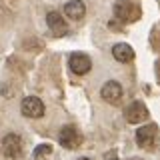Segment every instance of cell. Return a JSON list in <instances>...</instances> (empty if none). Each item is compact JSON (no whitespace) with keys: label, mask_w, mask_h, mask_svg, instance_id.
<instances>
[{"label":"cell","mask_w":160,"mask_h":160,"mask_svg":"<svg viewBox=\"0 0 160 160\" xmlns=\"http://www.w3.org/2000/svg\"><path fill=\"white\" fill-rule=\"evenodd\" d=\"M114 16L120 22H134L140 18V6L134 0H118L114 4Z\"/></svg>","instance_id":"6da1fadb"},{"label":"cell","mask_w":160,"mask_h":160,"mask_svg":"<svg viewBox=\"0 0 160 160\" xmlns=\"http://www.w3.org/2000/svg\"><path fill=\"white\" fill-rule=\"evenodd\" d=\"M136 142L140 148L144 150H152L158 142V126L156 124H146V126H140L136 130Z\"/></svg>","instance_id":"7a4b0ae2"},{"label":"cell","mask_w":160,"mask_h":160,"mask_svg":"<svg viewBox=\"0 0 160 160\" xmlns=\"http://www.w3.org/2000/svg\"><path fill=\"white\" fill-rule=\"evenodd\" d=\"M124 118H126V122L130 124H138V122H144V120L148 118V108L144 102H140V100H136V102L128 104L126 110H124Z\"/></svg>","instance_id":"3957f363"},{"label":"cell","mask_w":160,"mask_h":160,"mask_svg":"<svg viewBox=\"0 0 160 160\" xmlns=\"http://www.w3.org/2000/svg\"><path fill=\"white\" fill-rule=\"evenodd\" d=\"M58 140H60V144H62L64 148L74 150V148H78L80 144H82V134H80L74 126H64L60 130V134H58Z\"/></svg>","instance_id":"277c9868"},{"label":"cell","mask_w":160,"mask_h":160,"mask_svg":"<svg viewBox=\"0 0 160 160\" xmlns=\"http://www.w3.org/2000/svg\"><path fill=\"white\" fill-rule=\"evenodd\" d=\"M68 66H70V70H72L74 74L82 76V74L90 72V68H92V62H90V58L86 56V54L74 52V54H70V58H68Z\"/></svg>","instance_id":"5b68a950"},{"label":"cell","mask_w":160,"mask_h":160,"mask_svg":"<svg viewBox=\"0 0 160 160\" xmlns=\"http://www.w3.org/2000/svg\"><path fill=\"white\" fill-rule=\"evenodd\" d=\"M2 152L8 158H18L22 154V138L18 134H6L2 140Z\"/></svg>","instance_id":"8992f818"},{"label":"cell","mask_w":160,"mask_h":160,"mask_svg":"<svg viewBox=\"0 0 160 160\" xmlns=\"http://www.w3.org/2000/svg\"><path fill=\"white\" fill-rule=\"evenodd\" d=\"M22 114L28 118H40L44 114V102L36 96H26L22 100Z\"/></svg>","instance_id":"52a82bcc"},{"label":"cell","mask_w":160,"mask_h":160,"mask_svg":"<svg viewBox=\"0 0 160 160\" xmlns=\"http://www.w3.org/2000/svg\"><path fill=\"white\" fill-rule=\"evenodd\" d=\"M100 94H102V98L108 104H118L120 98H122V86H120L116 80H108L102 86V90H100Z\"/></svg>","instance_id":"ba28073f"},{"label":"cell","mask_w":160,"mask_h":160,"mask_svg":"<svg viewBox=\"0 0 160 160\" xmlns=\"http://www.w3.org/2000/svg\"><path fill=\"white\" fill-rule=\"evenodd\" d=\"M46 24H48V28L52 30V34H54V36H64V34L68 32L66 20L60 16L58 12H54V10L46 14Z\"/></svg>","instance_id":"9c48e42d"},{"label":"cell","mask_w":160,"mask_h":160,"mask_svg":"<svg viewBox=\"0 0 160 160\" xmlns=\"http://www.w3.org/2000/svg\"><path fill=\"white\" fill-rule=\"evenodd\" d=\"M64 14L72 20H82L86 14V6H84L82 0H68L64 4Z\"/></svg>","instance_id":"30bf717a"},{"label":"cell","mask_w":160,"mask_h":160,"mask_svg":"<svg viewBox=\"0 0 160 160\" xmlns=\"http://www.w3.org/2000/svg\"><path fill=\"white\" fill-rule=\"evenodd\" d=\"M112 56L118 60V62H130L134 60V50L130 44L126 42H120V44H114L112 46Z\"/></svg>","instance_id":"8fae6325"},{"label":"cell","mask_w":160,"mask_h":160,"mask_svg":"<svg viewBox=\"0 0 160 160\" xmlns=\"http://www.w3.org/2000/svg\"><path fill=\"white\" fill-rule=\"evenodd\" d=\"M48 154H52V146H50V144H38V146L34 148L32 156L34 158H44V156H48Z\"/></svg>","instance_id":"7c38bea8"},{"label":"cell","mask_w":160,"mask_h":160,"mask_svg":"<svg viewBox=\"0 0 160 160\" xmlns=\"http://www.w3.org/2000/svg\"><path fill=\"white\" fill-rule=\"evenodd\" d=\"M104 160H118V154H116V152L112 150V152H108L106 156H104Z\"/></svg>","instance_id":"4fadbf2b"},{"label":"cell","mask_w":160,"mask_h":160,"mask_svg":"<svg viewBox=\"0 0 160 160\" xmlns=\"http://www.w3.org/2000/svg\"><path fill=\"white\" fill-rule=\"evenodd\" d=\"M154 68H156V76H158V80H160V60L156 62V66H154Z\"/></svg>","instance_id":"5bb4252c"},{"label":"cell","mask_w":160,"mask_h":160,"mask_svg":"<svg viewBox=\"0 0 160 160\" xmlns=\"http://www.w3.org/2000/svg\"><path fill=\"white\" fill-rule=\"evenodd\" d=\"M78 160H90V158H78Z\"/></svg>","instance_id":"9a60e30c"}]
</instances>
